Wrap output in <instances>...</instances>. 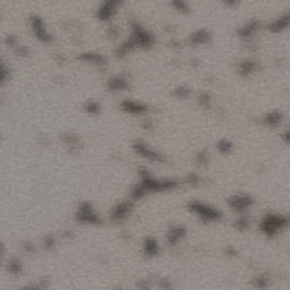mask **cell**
Segmentation results:
<instances>
[{
  "label": "cell",
  "mask_w": 290,
  "mask_h": 290,
  "mask_svg": "<svg viewBox=\"0 0 290 290\" xmlns=\"http://www.w3.org/2000/svg\"><path fill=\"white\" fill-rule=\"evenodd\" d=\"M189 208L192 212L195 213L197 217H200V219L204 221L212 222L220 219V213H219V211L211 208L210 205H206L202 202H193L192 204L189 205Z\"/></svg>",
  "instance_id": "3957f363"
},
{
  "label": "cell",
  "mask_w": 290,
  "mask_h": 290,
  "mask_svg": "<svg viewBox=\"0 0 290 290\" xmlns=\"http://www.w3.org/2000/svg\"><path fill=\"white\" fill-rule=\"evenodd\" d=\"M185 236V229L184 228H173V229L170 231V234H169V243L170 244H177L179 240L183 238Z\"/></svg>",
  "instance_id": "8fae6325"
},
{
  "label": "cell",
  "mask_w": 290,
  "mask_h": 290,
  "mask_svg": "<svg viewBox=\"0 0 290 290\" xmlns=\"http://www.w3.org/2000/svg\"><path fill=\"white\" fill-rule=\"evenodd\" d=\"M252 204H253L252 198L246 196V195H237V196H234L233 198H230L229 200L230 208L236 210V211L246 210L247 208H250Z\"/></svg>",
  "instance_id": "52a82bcc"
},
{
  "label": "cell",
  "mask_w": 290,
  "mask_h": 290,
  "mask_svg": "<svg viewBox=\"0 0 290 290\" xmlns=\"http://www.w3.org/2000/svg\"><path fill=\"white\" fill-rule=\"evenodd\" d=\"M171 6L180 14H188L190 11L188 0H171Z\"/></svg>",
  "instance_id": "30bf717a"
},
{
  "label": "cell",
  "mask_w": 290,
  "mask_h": 290,
  "mask_svg": "<svg viewBox=\"0 0 290 290\" xmlns=\"http://www.w3.org/2000/svg\"><path fill=\"white\" fill-rule=\"evenodd\" d=\"M290 227V215L270 213L262 219L260 229L268 237H277Z\"/></svg>",
  "instance_id": "6da1fadb"
},
{
  "label": "cell",
  "mask_w": 290,
  "mask_h": 290,
  "mask_svg": "<svg viewBox=\"0 0 290 290\" xmlns=\"http://www.w3.org/2000/svg\"><path fill=\"white\" fill-rule=\"evenodd\" d=\"M33 28H34L35 34L38 35V38L42 39L43 41H48L49 35H48L47 31H45V28H43V23L41 22V20L35 19L34 24H33Z\"/></svg>",
  "instance_id": "7c38bea8"
},
{
  "label": "cell",
  "mask_w": 290,
  "mask_h": 290,
  "mask_svg": "<svg viewBox=\"0 0 290 290\" xmlns=\"http://www.w3.org/2000/svg\"><path fill=\"white\" fill-rule=\"evenodd\" d=\"M258 70H259V64L256 63L255 60H250V59L243 60L242 63L239 64V67H238L239 74L244 77L251 76L254 73L258 72Z\"/></svg>",
  "instance_id": "ba28073f"
},
{
  "label": "cell",
  "mask_w": 290,
  "mask_h": 290,
  "mask_svg": "<svg viewBox=\"0 0 290 290\" xmlns=\"http://www.w3.org/2000/svg\"><path fill=\"white\" fill-rule=\"evenodd\" d=\"M190 42L195 45H202L209 42L210 40V33L205 30H197L190 35Z\"/></svg>",
  "instance_id": "9c48e42d"
},
{
  "label": "cell",
  "mask_w": 290,
  "mask_h": 290,
  "mask_svg": "<svg viewBox=\"0 0 290 290\" xmlns=\"http://www.w3.org/2000/svg\"><path fill=\"white\" fill-rule=\"evenodd\" d=\"M261 28H262V24H261L259 20L252 19L250 20V22L244 24L242 27H239L238 34L240 38L252 39L258 35V33L260 32Z\"/></svg>",
  "instance_id": "277c9868"
},
{
  "label": "cell",
  "mask_w": 290,
  "mask_h": 290,
  "mask_svg": "<svg viewBox=\"0 0 290 290\" xmlns=\"http://www.w3.org/2000/svg\"><path fill=\"white\" fill-rule=\"evenodd\" d=\"M122 0H105L99 8V17L101 19L111 18L116 14V9L119 8Z\"/></svg>",
  "instance_id": "5b68a950"
},
{
  "label": "cell",
  "mask_w": 290,
  "mask_h": 290,
  "mask_svg": "<svg viewBox=\"0 0 290 290\" xmlns=\"http://www.w3.org/2000/svg\"><path fill=\"white\" fill-rule=\"evenodd\" d=\"M263 123L270 128H278L284 123V114L279 110H271L264 116Z\"/></svg>",
  "instance_id": "8992f818"
},
{
  "label": "cell",
  "mask_w": 290,
  "mask_h": 290,
  "mask_svg": "<svg viewBox=\"0 0 290 290\" xmlns=\"http://www.w3.org/2000/svg\"><path fill=\"white\" fill-rule=\"evenodd\" d=\"M231 147H233V144H231L229 141H222V142L219 143V150H220L222 153H228L230 152Z\"/></svg>",
  "instance_id": "4fadbf2b"
},
{
  "label": "cell",
  "mask_w": 290,
  "mask_h": 290,
  "mask_svg": "<svg viewBox=\"0 0 290 290\" xmlns=\"http://www.w3.org/2000/svg\"><path fill=\"white\" fill-rule=\"evenodd\" d=\"M283 140H284V142L285 143H287V144H290V126H288L286 130L284 131L283 133Z\"/></svg>",
  "instance_id": "9a60e30c"
},
{
  "label": "cell",
  "mask_w": 290,
  "mask_h": 290,
  "mask_svg": "<svg viewBox=\"0 0 290 290\" xmlns=\"http://www.w3.org/2000/svg\"><path fill=\"white\" fill-rule=\"evenodd\" d=\"M221 2L223 3V6L226 8H230V9H234V8H237L240 0H221Z\"/></svg>",
  "instance_id": "5bb4252c"
},
{
  "label": "cell",
  "mask_w": 290,
  "mask_h": 290,
  "mask_svg": "<svg viewBox=\"0 0 290 290\" xmlns=\"http://www.w3.org/2000/svg\"><path fill=\"white\" fill-rule=\"evenodd\" d=\"M265 30L271 34H283L290 30V8L273 17L267 25Z\"/></svg>",
  "instance_id": "7a4b0ae2"
}]
</instances>
